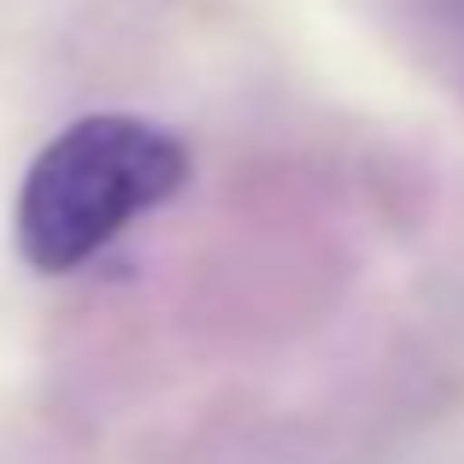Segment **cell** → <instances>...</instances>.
<instances>
[{
	"instance_id": "1",
	"label": "cell",
	"mask_w": 464,
	"mask_h": 464,
	"mask_svg": "<svg viewBox=\"0 0 464 464\" xmlns=\"http://www.w3.org/2000/svg\"><path fill=\"white\" fill-rule=\"evenodd\" d=\"M182 188L188 148L170 130L130 112H94L59 130L24 170L12 236L30 271L65 276Z\"/></svg>"
}]
</instances>
